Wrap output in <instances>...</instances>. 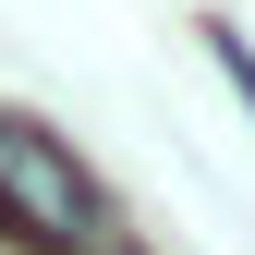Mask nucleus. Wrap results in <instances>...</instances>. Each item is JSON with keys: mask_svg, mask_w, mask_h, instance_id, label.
Returning a JSON list of instances; mask_svg holds the SVG:
<instances>
[{"mask_svg": "<svg viewBox=\"0 0 255 255\" xmlns=\"http://www.w3.org/2000/svg\"><path fill=\"white\" fill-rule=\"evenodd\" d=\"M207 61H219V73H231V98L255 110V49H243V24H207Z\"/></svg>", "mask_w": 255, "mask_h": 255, "instance_id": "nucleus-2", "label": "nucleus"}, {"mask_svg": "<svg viewBox=\"0 0 255 255\" xmlns=\"http://www.w3.org/2000/svg\"><path fill=\"white\" fill-rule=\"evenodd\" d=\"M98 231H110L98 170H85L49 122L0 110V243H24V255H85Z\"/></svg>", "mask_w": 255, "mask_h": 255, "instance_id": "nucleus-1", "label": "nucleus"}]
</instances>
